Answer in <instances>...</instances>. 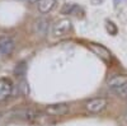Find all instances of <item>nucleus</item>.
Returning <instances> with one entry per match:
<instances>
[{"label":"nucleus","instance_id":"11","mask_svg":"<svg viewBox=\"0 0 127 126\" xmlns=\"http://www.w3.org/2000/svg\"><path fill=\"white\" fill-rule=\"evenodd\" d=\"M17 116L19 119H24V120H28V121H34L39 117V113L33 111V110H24V111H18Z\"/></svg>","mask_w":127,"mask_h":126},{"label":"nucleus","instance_id":"10","mask_svg":"<svg viewBox=\"0 0 127 126\" xmlns=\"http://www.w3.org/2000/svg\"><path fill=\"white\" fill-rule=\"evenodd\" d=\"M55 5H56V0H38V3H37L38 12L42 14L50 13L55 8Z\"/></svg>","mask_w":127,"mask_h":126},{"label":"nucleus","instance_id":"8","mask_svg":"<svg viewBox=\"0 0 127 126\" xmlns=\"http://www.w3.org/2000/svg\"><path fill=\"white\" fill-rule=\"evenodd\" d=\"M89 47L92 48V51L95 55H98L100 59H103L104 61H109L111 60V52L102 45H97V43H90Z\"/></svg>","mask_w":127,"mask_h":126},{"label":"nucleus","instance_id":"6","mask_svg":"<svg viewBox=\"0 0 127 126\" xmlns=\"http://www.w3.org/2000/svg\"><path fill=\"white\" fill-rule=\"evenodd\" d=\"M50 29V20L46 18H38L34 24H33V31L38 36H46Z\"/></svg>","mask_w":127,"mask_h":126},{"label":"nucleus","instance_id":"3","mask_svg":"<svg viewBox=\"0 0 127 126\" xmlns=\"http://www.w3.org/2000/svg\"><path fill=\"white\" fill-rule=\"evenodd\" d=\"M15 48L14 40L9 36H1L0 37V55L1 56H9Z\"/></svg>","mask_w":127,"mask_h":126},{"label":"nucleus","instance_id":"2","mask_svg":"<svg viewBox=\"0 0 127 126\" xmlns=\"http://www.w3.org/2000/svg\"><path fill=\"white\" fill-rule=\"evenodd\" d=\"M71 29V22L70 19H60L54 24L52 27V36L54 37H62V36H66L69 33V31Z\"/></svg>","mask_w":127,"mask_h":126},{"label":"nucleus","instance_id":"13","mask_svg":"<svg viewBox=\"0 0 127 126\" xmlns=\"http://www.w3.org/2000/svg\"><path fill=\"white\" fill-rule=\"evenodd\" d=\"M24 73H26V65L24 64H19L15 68V75L17 77H23Z\"/></svg>","mask_w":127,"mask_h":126},{"label":"nucleus","instance_id":"16","mask_svg":"<svg viewBox=\"0 0 127 126\" xmlns=\"http://www.w3.org/2000/svg\"><path fill=\"white\" fill-rule=\"evenodd\" d=\"M27 1L31 4H34V3H38V0H27Z\"/></svg>","mask_w":127,"mask_h":126},{"label":"nucleus","instance_id":"4","mask_svg":"<svg viewBox=\"0 0 127 126\" xmlns=\"http://www.w3.org/2000/svg\"><path fill=\"white\" fill-rule=\"evenodd\" d=\"M125 84H127V75L126 74H116L112 75L108 82H107V87L113 90V92H117L120 88H122Z\"/></svg>","mask_w":127,"mask_h":126},{"label":"nucleus","instance_id":"7","mask_svg":"<svg viewBox=\"0 0 127 126\" xmlns=\"http://www.w3.org/2000/svg\"><path fill=\"white\" fill-rule=\"evenodd\" d=\"M13 92V84L9 79L3 78L0 79V101L6 99Z\"/></svg>","mask_w":127,"mask_h":126},{"label":"nucleus","instance_id":"12","mask_svg":"<svg viewBox=\"0 0 127 126\" xmlns=\"http://www.w3.org/2000/svg\"><path fill=\"white\" fill-rule=\"evenodd\" d=\"M105 29L109 32V35L114 36L117 35V26H116L112 20H105Z\"/></svg>","mask_w":127,"mask_h":126},{"label":"nucleus","instance_id":"5","mask_svg":"<svg viewBox=\"0 0 127 126\" xmlns=\"http://www.w3.org/2000/svg\"><path fill=\"white\" fill-rule=\"evenodd\" d=\"M45 111L50 116H64V115H66L69 112V104L67 103L48 104Z\"/></svg>","mask_w":127,"mask_h":126},{"label":"nucleus","instance_id":"14","mask_svg":"<svg viewBox=\"0 0 127 126\" xmlns=\"http://www.w3.org/2000/svg\"><path fill=\"white\" fill-rule=\"evenodd\" d=\"M114 93H117L118 96H121L123 98H127V84H125L122 88H120L117 92H114Z\"/></svg>","mask_w":127,"mask_h":126},{"label":"nucleus","instance_id":"1","mask_svg":"<svg viewBox=\"0 0 127 126\" xmlns=\"http://www.w3.org/2000/svg\"><path fill=\"white\" fill-rule=\"evenodd\" d=\"M108 106V99L104 97H97L85 103V110L90 113H99Z\"/></svg>","mask_w":127,"mask_h":126},{"label":"nucleus","instance_id":"9","mask_svg":"<svg viewBox=\"0 0 127 126\" xmlns=\"http://www.w3.org/2000/svg\"><path fill=\"white\" fill-rule=\"evenodd\" d=\"M61 13L62 14H70V15H76V17H83L84 12L83 9L72 3H69V4H65L61 9Z\"/></svg>","mask_w":127,"mask_h":126},{"label":"nucleus","instance_id":"17","mask_svg":"<svg viewBox=\"0 0 127 126\" xmlns=\"http://www.w3.org/2000/svg\"><path fill=\"white\" fill-rule=\"evenodd\" d=\"M92 1H93V3H95V4H100V3L103 1V0H92Z\"/></svg>","mask_w":127,"mask_h":126},{"label":"nucleus","instance_id":"15","mask_svg":"<svg viewBox=\"0 0 127 126\" xmlns=\"http://www.w3.org/2000/svg\"><path fill=\"white\" fill-rule=\"evenodd\" d=\"M114 1V5H120V4H122L123 1H127V0H113Z\"/></svg>","mask_w":127,"mask_h":126},{"label":"nucleus","instance_id":"18","mask_svg":"<svg viewBox=\"0 0 127 126\" xmlns=\"http://www.w3.org/2000/svg\"><path fill=\"white\" fill-rule=\"evenodd\" d=\"M123 119H125V122H126V124H127V112H126V113H125V116H123Z\"/></svg>","mask_w":127,"mask_h":126}]
</instances>
